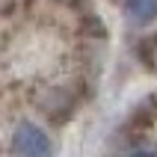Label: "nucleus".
Here are the masks:
<instances>
[{
	"mask_svg": "<svg viewBox=\"0 0 157 157\" xmlns=\"http://www.w3.org/2000/svg\"><path fill=\"white\" fill-rule=\"evenodd\" d=\"M12 151L18 157H53V142L39 124L21 122L12 131Z\"/></svg>",
	"mask_w": 157,
	"mask_h": 157,
	"instance_id": "obj_1",
	"label": "nucleus"
},
{
	"mask_svg": "<svg viewBox=\"0 0 157 157\" xmlns=\"http://www.w3.org/2000/svg\"><path fill=\"white\" fill-rule=\"evenodd\" d=\"M122 6L133 27H148L157 21V0H122Z\"/></svg>",
	"mask_w": 157,
	"mask_h": 157,
	"instance_id": "obj_2",
	"label": "nucleus"
},
{
	"mask_svg": "<svg viewBox=\"0 0 157 157\" xmlns=\"http://www.w3.org/2000/svg\"><path fill=\"white\" fill-rule=\"evenodd\" d=\"M131 157H157V154H154V151H145V148H140V151H133Z\"/></svg>",
	"mask_w": 157,
	"mask_h": 157,
	"instance_id": "obj_3",
	"label": "nucleus"
}]
</instances>
